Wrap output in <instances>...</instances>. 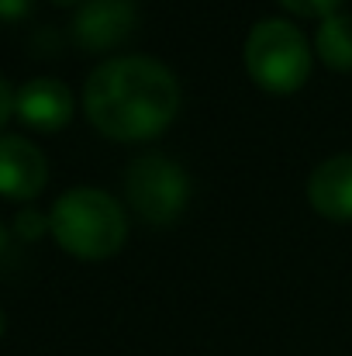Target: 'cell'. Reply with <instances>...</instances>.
Instances as JSON below:
<instances>
[{
    "instance_id": "11",
    "label": "cell",
    "mask_w": 352,
    "mask_h": 356,
    "mask_svg": "<svg viewBox=\"0 0 352 356\" xmlns=\"http://www.w3.org/2000/svg\"><path fill=\"white\" fill-rule=\"evenodd\" d=\"M45 229H49V218L38 215L35 208H24V211L14 218V232H17L21 238H38Z\"/></svg>"
},
{
    "instance_id": "15",
    "label": "cell",
    "mask_w": 352,
    "mask_h": 356,
    "mask_svg": "<svg viewBox=\"0 0 352 356\" xmlns=\"http://www.w3.org/2000/svg\"><path fill=\"white\" fill-rule=\"evenodd\" d=\"M52 3H59V7H69V3H80V0H52Z\"/></svg>"
},
{
    "instance_id": "6",
    "label": "cell",
    "mask_w": 352,
    "mask_h": 356,
    "mask_svg": "<svg viewBox=\"0 0 352 356\" xmlns=\"http://www.w3.org/2000/svg\"><path fill=\"white\" fill-rule=\"evenodd\" d=\"M49 180V163L24 135H0V194L10 201H31Z\"/></svg>"
},
{
    "instance_id": "14",
    "label": "cell",
    "mask_w": 352,
    "mask_h": 356,
    "mask_svg": "<svg viewBox=\"0 0 352 356\" xmlns=\"http://www.w3.org/2000/svg\"><path fill=\"white\" fill-rule=\"evenodd\" d=\"M3 245H7V229L0 225V249H3Z\"/></svg>"
},
{
    "instance_id": "7",
    "label": "cell",
    "mask_w": 352,
    "mask_h": 356,
    "mask_svg": "<svg viewBox=\"0 0 352 356\" xmlns=\"http://www.w3.org/2000/svg\"><path fill=\"white\" fill-rule=\"evenodd\" d=\"M14 115L28 128L38 131H59L73 118V94L62 80L35 76L24 87L14 90Z\"/></svg>"
},
{
    "instance_id": "10",
    "label": "cell",
    "mask_w": 352,
    "mask_h": 356,
    "mask_svg": "<svg viewBox=\"0 0 352 356\" xmlns=\"http://www.w3.org/2000/svg\"><path fill=\"white\" fill-rule=\"evenodd\" d=\"M287 10H294V14H301V17H332L335 14V7L342 3V0H280Z\"/></svg>"
},
{
    "instance_id": "16",
    "label": "cell",
    "mask_w": 352,
    "mask_h": 356,
    "mask_svg": "<svg viewBox=\"0 0 352 356\" xmlns=\"http://www.w3.org/2000/svg\"><path fill=\"white\" fill-rule=\"evenodd\" d=\"M3 329H7V318H3V312H0V336H3Z\"/></svg>"
},
{
    "instance_id": "8",
    "label": "cell",
    "mask_w": 352,
    "mask_h": 356,
    "mask_svg": "<svg viewBox=\"0 0 352 356\" xmlns=\"http://www.w3.org/2000/svg\"><path fill=\"white\" fill-rule=\"evenodd\" d=\"M308 201L332 222H352V152L332 156L308 177Z\"/></svg>"
},
{
    "instance_id": "2",
    "label": "cell",
    "mask_w": 352,
    "mask_h": 356,
    "mask_svg": "<svg viewBox=\"0 0 352 356\" xmlns=\"http://www.w3.org/2000/svg\"><path fill=\"white\" fill-rule=\"evenodd\" d=\"M49 229L69 256L108 259L128 238V215L111 194L97 187H73L52 204Z\"/></svg>"
},
{
    "instance_id": "4",
    "label": "cell",
    "mask_w": 352,
    "mask_h": 356,
    "mask_svg": "<svg viewBox=\"0 0 352 356\" xmlns=\"http://www.w3.org/2000/svg\"><path fill=\"white\" fill-rule=\"evenodd\" d=\"M124 197L135 208V215L156 229L173 225L187 201H190V180L187 170L180 163H173L169 156L149 152L128 163L124 173Z\"/></svg>"
},
{
    "instance_id": "13",
    "label": "cell",
    "mask_w": 352,
    "mask_h": 356,
    "mask_svg": "<svg viewBox=\"0 0 352 356\" xmlns=\"http://www.w3.org/2000/svg\"><path fill=\"white\" fill-rule=\"evenodd\" d=\"M14 115V90H10V83L0 76V128H3V121Z\"/></svg>"
},
{
    "instance_id": "12",
    "label": "cell",
    "mask_w": 352,
    "mask_h": 356,
    "mask_svg": "<svg viewBox=\"0 0 352 356\" xmlns=\"http://www.w3.org/2000/svg\"><path fill=\"white\" fill-rule=\"evenodd\" d=\"M31 10V0H0V21H21Z\"/></svg>"
},
{
    "instance_id": "5",
    "label": "cell",
    "mask_w": 352,
    "mask_h": 356,
    "mask_svg": "<svg viewBox=\"0 0 352 356\" xmlns=\"http://www.w3.org/2000/svg\"><path fill=\"white\" fill-rule=\"evenodd\" d=\"M138 28L135 0H83L73 14V42L87 52H108Z\"/></svg>"
},
{
    "instance_id": "1",
    "label": "cell",
    "mask_w": 352,
    "mask_h": 356,
    "mask_svg": "<svg viewBox=\"0 0 352 356\" xmlns=\"http://www.w3.org/2000/svg\"><path fill=\"white\" fill-rule=\"evenodd\" d=\"M83 111L115 142H145L173 124L180 111V80L152 56L108 59L87 76Z\"/></svg>"
},
{
    "instance_id": "3",
    "label": "cell",
    "mask_w": 352,
    "mask_h": 356,
    "mask_svg": "<svg viewBox=\"0 0 352 356\" xmlns=\"http://www.w3.org/2000/svg\"><path fill=\"white\" fill-rule=\"evenodd\" d=\"M245 70L266 94H294L311 73V45L297 24L266 17L245 35Z\"/></svg>"
},
{
    "instance_id": "9",
    "label": "cell",
    "mask_w": 352,
    "mask_h": 356,
    "mask_svg": "<svg viewBox=\"0 0 352 356\" xmlns=\"http://www.w3.org/2000/svg\"><path fill=\"white\" fill-rule=\"evenodd\" d=\"M315 52L321 56L325 66L352 73V14H332L321 21L315 35Z\"/></svg>"
}]
</instances>
